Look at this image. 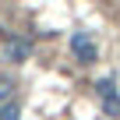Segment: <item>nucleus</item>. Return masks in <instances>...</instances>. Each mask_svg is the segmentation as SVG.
Here are the masks:
<instances>
[{
  "label": "nucleus",
  "mask_w": 120,
  "mask_h": 120,
  "mask_svg": "<svg viewBox=\"0 0 120 120\" xmlns=\"http://www.w3.org/2000/svg\"><path fill=\"white\" fill-rule=\"evenodd\" d=\"M32 53V39H21V35H7L4 39V60L11 64H25Z\"/></svg>",
  "instance_id": "obj_1"
},
{
  "label": "nucleus",
  "mask_w": 120,
  "mask_h": 120,
  "mask_svg": "<svg viewBox=\"0 0 120 120\" xmlns=\"http://www.w3.org/2000/svg\"><path fill=\"white\" fill-rule=\"evenodd\" d=\"M71 49H74V56L81 60V64H95V56H99L95 39H92L88 32H74V35H71Z\"/></svg>",
  "instance_id": "obj_2"
},
{
  "label": "nucleus",
  "mask_w": 120,
  "mask_h": 120,
  "mask_svg": "<svg viewBox=\"0 0 120 120\" xmlns=\"http://www.w3.org/2000/svg\"><path fill=\"white\" fill-rule=\"evenodd\" d=\"M0 120H21V102H18V99L0 102Z\"/></svg>",
  "instance_id": "obj_3"
},
{
  "label": "nucleus",
  "mask_w": 120,
  "mask_h": 120,
  "mask_svg": "<svg viewBox=\"0 0 120 120\" xmlns=\"http://www.w3.org/2000/svg\"><path fill=\"white\" fill-rule=\"evenodd\" d=\"M102 113H106V116H120V95H116V92L102 99Z\"/></svg>",
  "instance_id": "obj_4"
},
{
  "label": "nucleus",
  "mask_w": 120,
  "mask_h": 120,
  "mask_svg": "<svg viewBox=\"0 0 120 120\" xmlns=\"http://www.w3.org/2000/svg\"><path fill=\"white\" fill-rule=\"evenodd\" d=\"M95 92H99V99H106V95H113V92H116V81H113V78H102V81L95 85Z\"/></svg>",
  "instance_id": "obj_5"
},
{
  "label": "nucleus",
  "mask_w": 120,
  "mask_h": 120,
  "mask_svg": "<svg viewBox=\"0 0 120 120\" xmlns=\"http://www.w3.org/2000/svg\"><path fill=\"white\" fill-rule=\"evenodd\" d=\"M11 88H14L11 81H0V102H7V99H11Z\"/></svg>",
  "instance_id": "obj_6"
}]
</instances>
